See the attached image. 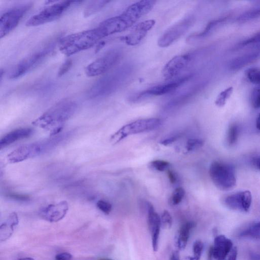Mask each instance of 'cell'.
<instances>
[{"label": "cell", "instance_id": "cell-41", "mask_svg": "<svg viewBox=\"0 0 260 260\" xmlns=\"http://www.w3.org/2000/svg\"><path fill=\"white\" fill-rule=\"evenodd\" d=\"M237 248L234 247L224 260H237Z\"/></svg>", "mask_w": 260, "mask_h": 260}, {"label": "cell", "instance_id": "cell-35", "mask_svg": "<svg viewBox=\"0 0 260 260\" xmlns=\"http://www.w3.org/2000/svg\"><path fill=\"white\" fill-rule=\"evenodd\" d=\"M150 165L155 170L160 172H163L168 169L170 165L169 162L166 160H155L151 161Z\"/></svg>", "mask_w": 260, "mask_h": 260}, {"label": "cell", "instance_id": "cell-27", "mask_svg": "<svg viewBox=\"0 0 260 260\" xmlns=\"http://www.w3.org/2000/svg\"><path fill=\"white\" fill-rule=\"evenodd\" d=\"M245 75L251 83L260 86L259 69L257 68H248L245 70Z\"/></svg>", "mask_w": 260, "mask_h": 260}, {"label": "cell", "instance_id": "cell-47", "mask_svg": "<svg viewBox=\"0 0 260 260\" xmlns=\"http://www.w3.org/2000/svg\"><path fill=\"white\" fill-rule=\"evenodd\" d=\"M250 260H260V254L252 252L249 255Z\"/></svg>", "mask_w": 260, "mask_h": 260}, {"label": "cell", "instance_id": "cell-36", "mask_svg": "<svg viewBox=\"0 0 260 260\" xmlns=\"http://www.w3.org/2000/svg\"><path fill=\"white\" fill-rule=\"evenodd\" d=\"M161 225L163 228L169 229L172 225V218L170 213L166 210H164L161 214Z\"/></svg>", "mask_w": 260, "mask_h": 260}, {"label": "cell", "instance_id": "cell-11", "mask_svg": "<svg viewBox=\"0 0 260 260\" xmlns=\"http://www.w3.org/2000/svg\"><path fill=\"white\" fill-rule=\"evenodd\" d=\"M198 52H192L174 56L165 65L162 70L163 77L166 80L177 78L182 72L192 64Z\"/></svg>", "mask_w": 260, "mask_h": 260}, {"label": "cell", "instance_id": "cell-12", "mask_svg": "<svg viewBox=\"0 0 260 260\" xmlns=\"http://www.w3.org/2000/svg\"><path fill=\"white\" fill-rule=\"evenodd\" d=\"M31 5L26 4L11 8L5 12L0 19V37H5L18 24Z\"/></svg>", "mask_w": 260, "mask_h": 260}, {"label": "cell", "instance_id": "cell-6", "mask_svg": "<svg viewBox=\"0 0 260 260\" xmlns=\"http://www.w3.org/2000/svg\"><path fill=\"white\" fill-rule=\"evenodd\" d=\"M162 123V120L157 118L137 120L120 128L111 136L110 142L113 144H116L130 135L156 129L161 126Z\"/></svg>", "mask_w": 260, "mask_h": 260}, {"label": "cell", "instance_id": "cell-34", "mask_svg": "<svg viewBox=\"0 0 260 260\" xmlns=\"http://www.w3.org/2000/svg\"><path fill=\"white\" fill-rule=\"evenodd\" d=\"M204 244L200 240L196 241L193 245V258L194 260H200L203 253Z\"/></svg>", "mask_w": 260, "mask_h": 260}, {"label": "cell", "instance_id": "cell-4", "mask_svg": "<svg viewBox=\"0 0 260 260\" xmlns=\"http://www.w3.org/2000/svg\"><path fill=\"white\" fill-rule=\"evenodd\" d=\"M102 38L96 27L66 36L59 41V48L66 56H71L91 48Z\"/></svg>", "mask_w": 260, "mask_h": 260}, {"label": "cell", "instance_id": "cell-25", "mask_svg": "<svg viewBox=\"0 0 260 260\" xmlns=\"http://www.w3.org/2000/svg\"><path fill=\"white\" fill-rule=\"evenodd\" d=\"M260 16V5L252 8L244 12L237 18L239 22H245L255 19Z\"/></svg>", "mask_w": 260, "mask_h": 260}, {"label": "cell", "instance_id": "cell-21", "mask_svg": "<svg viewBox=\"0 0 260 260\" xmlns=\"http://www.w3.org/2000/svg\"><path fill=\"white\" fill-rule=\"evenodd\" d=\"M260 55V51L255 50L237 56L230 61L229 68L232 71L241 69L256 60Z\"/></svg>", "mask_w": 260, "mask_h": 260}, {"label": "cell", "instance_id": "cell-48", "mask_svg": "<svg viewBox=\"0 0 260 260\" xmlns=\"http://www.w3.org/2000/svg\"><path fill=\"white\" fill-rule=\"evenodd\" d=\"M256 128L260 131V113H259L256 121Z\"/></svg>", "mask_w": 260, "mask_h": 260}, {"label": "cell", "instance_id": "cell-16", "mask_svg": "<svg viewBox=\"0 0 260 260\" xmlns=\"http://www.w3.org/2000/svg\"><path fill=\"white\" fill-rule=\"evenodd\" d=\"M69 209L68 203L66 201L51 204L42 208L39 212L43 219L50 222H56L61 220Z\"/></svg>", "mask_w": 260, "mask_h": 260}, {"label": "cell", "instance_id": "cell-13", "mask_svg": "<svg viewBox=\"0 0 260 260\" xmlns=\"http://www.w3.org/2000/svg\"><path fill=\"white\" fill-rule=\"evenodd\" d=\"M193 19L186 18L168 28L158 39V45L161 48L167 47L181 37L189 29Z\"/></svg>", "mask_w": 260, "mask_h": 260}, {"label": "cell", "instance_id": "cell-50", "mask_svg": "<svg viewBox=\"0 0 260 260\" xmlns=\"http://www.w3.org/2000/svg\"><path fill=\"white\" fill-rule=\"evenodd\" d=\"M212 257V256L211 251V249L210 248V249L209 250V253H208V260H211Z\"/></svg>", "mask_w": 260, "mask_h": 260}, {"label": "cell", "instance_id": "cell-22", "mask_svg": "<svg viewBox=\"0 0 260 260\" xmlns=\"http://www.w3.org/2000/svg\"><path fill=\"white\" fill-rule=\"evenodd\" d=\"M204 84L203 83H197L190 86L188 89H184L168 104L169 107L177 106L178 105L184 103L186 101L192 98L197 94L203 88Z\"/></svg>", "mask_w": 260, "mask_h": 260}, {"label": "cell", "instance_id": "cell-7", "mask_svg": "<svg viewBox=\"0 0 260 260\" xmlns=\"http://www.w3.org/2000/svg\"><path fill=\"white\" fill-rule=\"evenodd\" d=\"M55 45L54 42L49 43L40 50L24 58L12 71L10 78H17L36 68L52 52Z\"/></svg>", "mask_w": 260, "mask_h": 260}, {"label": "cell", "instance_id": "cell-33", "mask_svg": "<svg viewBox=\"0 0 260 260\" xmlns=\"http://www.w3.org/2000/svg\"><path fill=\"white\" fill-rule=\"evenodd\" d=\"M251 105L255 109L260 108V86L253 89L251 93Z\"/></svg>", "mask_w": 260, "mask_h": 260}, {"label": "cell", "instance_id": "cell-44", "mask_svg": "<svg viewBox=\"0 0 260 260\" xmlns=\"http://www.w3.org/2000/svg\"><path fill=\"white\" fill-rule=\"evenodd\" d=\"M167 175L170 182L172 184L175 183L177 181L176 174L171 170L167 171Z\"/></svg>", "mask_w": 260, "mask_h": 260}, {"label": "cell", "instance_id": "cell-24", "mask_svg": "<svg viewBox=\"0 0 260 260\" xmlns=\"http://www.w3.org/2000/svg\"><path fill=\"white\" fill-rule=\"evenodd\" d=\"M194 225L193 222L189 221L183 223L180 228L175 238V244L179 250H183L186 247L190 231Z\"/></svg>", "mask_w": 260, "mask_h": 260}, {"label": "cell", "instance_id": "cell-49", "mask_svg": "<svg viewBox=\"0 0 260 260\" xmlns=\"http://www.w3.org/2000/svg\"><path fill=\"white\" fill-rule=\"evenodd\" d=\"M17 260H35V259L31 257H27L20 258Z\"/></svg>", "mask_w": 260, "mask_h": 260}, {"label": "cell", "instance_id": "cell-26", "mask_svg": "<svg viewBox=\"0 0 260 260\" xmlns=\"http://www.w3.org/2000/svg\"><path fill=\"white\" fill-rule=\"evenodd\" d=\"M243 237L260 239V222L255 223L240 234Z\"/></svg>", "mask_w": 260, "mask_h": 260}, {"label": "cell", "instance_id": "cell-28", "mask_svg": "<svg viewBox=\"0 0 260 260\" xmlns=\"http://www.w3.org/2000/svg\"><path fill=\"white\" fill-rule=\"evenodd\" d=\"M239 135V128L238 126L235 124H231L228 129L226 141L228 144L230 146L234 145L238 138Z\"/></svg>", "mask_w": 260, "mask_h": 260}, {"label": "cell", "instance_id": "cell-14", "mask_svg": "<svg viewBox=\"0 0 260 260\" xmlns=\"http://www.w3.org/2000/svg\"><path fill=\"white\" fill-rule=\"evenodd\" d=\"M252 202L250 191L245 190L226 196L223 198V204L229 209L248 212Z\"/></svg>", "mask_w": 260, "mask_h": 260}, {"label": "cell", "instance_id": "cell-39", "mask_svg": "<svg viewBox=\"0 0 260 260\" xmlns=\"http://www.w3.org/2000/svg\"><path fill=\"white\" fill-rule=\"evenodd\" d=\"M72 64V61L70 59L66 60L60 67L58 72V75L61 76L64 74L70 68Z\"/></svg>", "mask_w": 260, "mask_h": 260}, {"label": "cell", "instance_id": "cell-45", "mask_svg": "<svg viewBox=\"0 0 260 260\" xmlns=\"http://www.w3.org/2000/svg\"><path fill=\"white\" fill-rule=\"evenodd\" d=\"M252 165L260 171V156L254 157L252 159Z\"/></svg>", "mask_w": 260, "mask_h": 260}, {"label": "cell", "instance_id": "cell-43", "mask_svg": "<svg viewBox=\"0 0 260 260\" xmlns=\"http://www.w3.org/2000/svg\"><path fill=\"white\" fill-rule=\"evenodd\" d=\"M9 197L12 199L20 201H27L29 199L28 196L17 193H10Z\"/></svg>", "mask_w": 260, "mask_h": 260}, {"label": "cell", "instance_id": "cell-17", "mask_svg": "<svg viewBox=\"0 0 260 260\" xmlns=\"http://www.w3.org/2000/svg\"><path fill=\"white\" fill-rule=\"evenodd\" d=\"M155 23L154 20L149 19L137 24L130 33L124 38L125 43L130 46L139 44L145 38L148 32L153 27Z\"/></svg>", "mask_w": 260, "mask_h": 260}, {"label": "cell", "instance_id": "cell-51", "mask_svg": "<svg viewBox=\"0 0 260 260\" xmlns=\"http://www.w3.org/2000/svg\"><path fill=\"white\" fill-rule=\"evenodd\" d=\"M99 260H113V259H109V258H102V259H100Z\"/></svg>", "mask_w": 260, "mask_h": 260}, {"label": "cell", "instance_id": "cell-30", "mask_svg": "<svg viewBox=\"0 0 260 260\" xmlns=\"http://www.w3.org/2000/svg\"><path fill=\"white\" fill-rule=\"evenodd\" d=\"M108 2L109 1H106L92 2L85 10L84 15L87 16L95 13L104 7Z\"/></svg>", "mask_w": 260, "mask_h": 260}, {"label": "cell", "instance_id": "cell-1", "mask_svg": "<svg viewBox=\"0 0 260 260\" xmlns=\"http://www.w3.org/2000/svg\"><path fill=\"white\" fill-rule=\"evenodd\" d=\"M156 1L142 0L129 6L121 14L107 19L97 27L103 38L123 31L132 26L154 7Z\"/></svg>", "mask_w": 260, "mask_h": 260}, {"label": "cell", "instance_id": "cell-3", "mask_svg": "<svg viewBox=\"0 0 260 260\" xmlns=\"http://www.w3.org/2000/svg\"><path fill=\"white\" fill-rule=\"evenodd\" d=\"M134 70L133 64L126 63L107 73L91 87L87 93L88 97L95 99L109 95L128 80Z\"/></svg>", "mask_w": 260, "mask_h": 260}, {"label": "cell", "instance_id": "cell-20", "mask_svg": "<svg viewBox=\"0 0 260 260\" xmlns=\"http://www.w3.org/2000/svg\"><path fill=\"white\" fill-rule=\"evenodd\" d=\"M33 133L31 128H18L5 135L0 140V148L2 149L19 140L29 137Z\"/></svg>", "mask_w": 260, "mask_h": 260}, {"label": "cell", "instance_id": "cell-9", "mask_svg": "<svg viewBox=\"0 0 260 260\" xmlns=\"http://www.w3.org/2000/svg\"><path fill=\"white\" fill-rule=\"evenodd\" d=\"M74 2L66 1L53 4L30 18L26 25L36 26L58 19Z\"/></svg>", "mask_w": 260, "mask_h": 260}, {"label": "cell", "instance_id": "cell-38", "mask_svg": "<svg viewBox=\"0 0 260 260\" xmlns=\"http://www.w3.org/2000/svg\"><path fill=\"white\" fill-rule=\"evenodd\" d=\"M96 206L101 211L106 214H109L112 210L111 204L104 200H99L96 203Z\"/></svg>", "mask_w": 260, "mask_h": 260}, {"label": "cell", "instance_id": "cell-19", "mask_svg": "<svg viewBox=\"0 0 260 260\" xmlns=\"http://www.w3.org/2000/svg\"><path fill=\"white\" fill-rule=\"evenodd\" d=\"M233 248V242L223 235H218L210 248L212 256L215 260H224Z\"/></svg>", "mask_w": 260, "mask_h": 260}, {"label": "cell", "instance_id": "cell-46", "mask_svg": "<svg viewBox=\"0 0 260 260\" xmlns=\"http://www.w3.org/2000/svg\"><path fill=\"white\" fill-rule=\"evenodd\" d=\"M170 260H180L179 251L175 250L173 251L171 255Z\"/></svg>", "mask_w": 260, "mask_h": 260}, {"label": "cell", "instance_id": "cell-23", "mask_svg": "<svg viewBox=\"0 0 260 260\" xmlns=\"http://www.w3.org/2000/svg\"><path fill=\"white\" fill-rule=\"evenodd\" d=\"M19 222L18 217L15 212L11 213L7 220L0 226V240L4 241L13 234L15 226Z\"/></svg>", "mask_w": 260, "mask_h": 260}, {"label": "cell", "instance_id": "cell-10", "mask_svg": "<svg viewBox=\"0 0 260 260\" xmlns=\"http://www.w3.org/2000/svg\"><path fill=\"white\" fill-rule=\"evenodd\" d=\"M193 76V74H189L178 77L169 82L151 87L135 94L131 98V100L139 101L151 96L161 95L172 92L191 79Z\"/></svg>", "mask_w": 260, "mask_h": 260}, {"label": "cell", "instance_id": "cell-42", "mask_svg": "<svg viewBox=\"0 0 260 260\" xmlns=\"http://www.w3.org/2000/svg\"><path fill=\"white\" fill-rule=\"evenodd\" d=\"M178 138L179 136L178 135L172 136L162 140L161 142H160V143L163 145L167 146L176 141Z\"/></svg>", "mask_w": 260, "mask_h": 260}, {"label": "cell", "instance_id": "cell-37", "mask_svg": "<svg viewBox=\"0 0 260 260\" xmlns=\"http://www.w3.org/2000/svg\"><path fill=\"white\" fill-rule=\"evenodd\" d=\"M258 43H260V31L242 41L240 44H239V46L243 47L250 44Z\"/></svg>", "mask_w": 260, "mask_h": 260}, {"label": "cell", "instance_id": "cell-5", "mask_svg": "<svg viewBox=\"0 0 260 260\" xmlns=\"http://www.w3.org/2000/svg\"><path fill=\"white\" fill-rule=\"evenodd\" d=\"M209 175L215 186L222 190H229L236 185L234 167L227 163L214 161L209 168Z\"/></svg>", "mask_w": 260, "mask_h": 260}, {"label": "cell", "instance_id": "cell-32", "mask_svg": "<svg viewBox=\"0 0 260 260\" xmlns=\"http://www.w3.org/2000/svg\"><path fill=\"white\" fill-rule=\"evenodd\" d=\"M204 145V141L200 139H189L187 140L186 149L187 151H192L202 147Z\"/></svg>", "mask_w": 260, "mask_h": 260}, {"label": "cell", "instance_id": "cell-40", "mask_svg": "<svg viewBox=\"0 0 260 260\" xmlns=\"http://www.w3.org/2000/svg\"><path fill=\"white\" fill-rule=\"evenodd\" d=\"M72 258L71 254L68 252H62L55 255V260H71Z\"/></svg>", "mask_w": 260, "mask_h": 260}, {"label": "cell", "instance_id": "cell-31", "mask_svg": "<svg viewBox=\"0 0 260 260\" xmlns=\"http://www.w3.org/2000/svg\"><path fill=\"white\" fill-rule=\"evenodd\" d=\"M185 195L184 189L181 187L176 188L173 192L170 198V202L172 205H176L179 204L182 200Z\"/></svg>", "mask_w": 260, "mask_h": 260}, {"label": "cell", "instance_id": "cell-8", "mask_svg": "<svg viewBox=\"0 0 260 260\" xmlns=\"http://www.w3.org/2000/svg\"><path fill=\"white\" fill-rule=\"evenodd\" d=\"M122 55L121 48L108 50L86 67V74L89 77H95L107 72L118 62Z\"/></svg>", "mask_w": 260, "mask_h": 260}, {"label": "cell", "instance_id": "cell-29", "mask_svg": "<svg viewBox=\"0 0 260 260\" xmlns=\"http://www.w3.org/2000/svg\"><path fill=\"white\" fill-rule=\"evenodd\" d=\"M233 91V87H229L222 91L218 94L215 101V105L218 107L223 106L225 104L227 100L232 94Z\"/></svg>", "mask_w": 260, "mask_h": 260}, {"label": "cell", "instance_id": "cell-15", "mask_svg": "<svg viewBox=\"0 0 260 260\" xmlns=\"http://www.w3.org/2000/svg\"><path fill=\"white\" fill-rule=\"evenodd\" d=\"M43 153V148L40 142L22 145L7 156L8 160L17 163Z\"/></svg>", "mask_w": 260, "mask_h": 260}, {"label": "cell", "instance_id": "cell-18", "mask_svg": "<svg viewBox=\"0 0 260 260\" xmlns=\"http://www.w3.org/2000/svg\"><path fill=\"white\" fill-rule=\"evenodd\" d=\"M148 211V224L150 233L152 246L154 251H157L158 247V241L161 225L160 217L154 210L153 205L147 203Z\"/></svg>", "mask_w": 260, "mask_h": 260}, {"label": "cell", "instance_id": "cell-2", "mask_svg": "<svg viewBox=\"0 0 260 260\" xmlns=\"http://www.w3.org/2000/svg\"><path fill=\"white\" fill-rule=\"evenodd\" d=\"M77 104L71 100L61 101L48 110L34 120V125L49 132L51 136L57 135L61 132L64 123L75 113Z\"/></svg>", "mask_w": 260, "mask_h": 260}]
</instances>
